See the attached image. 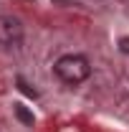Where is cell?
<instances>
[{"label": "cell", "mask_w": 129, "mask_h": 132, "mask_svg": "<svg viewBox=\"0 0 129 132\" xmlns=\"http://www.w3.org/2000/svg\"><path fill=\"white\" fill-rule=\"evenodd\" d=\"M18 86H20V92H25L28 97H35V89H31V86L23 81V79H18Z\"/></svg>", "instance_id": "277c9868"}, {"label": "cell", "mask_w": 129, "mask_h": 132, "mask_svg": "<svg viewBox=\"0 0 129 132\" xmlns=\"http://www.w3.org/2000/svg\"><path fill=\"white\" fill-rule=\"evenodd\" d=\"M23 38V23L13 15H0V46H15Z\"/></svg>", "instance_id": "7a4b0ae2"}, {"label": "cell", "mask_w": 129, "mask_h": 132, "mask_svg": "<svg viewBox=\"0 0 129 132\" xmlns=\"http://www.w3.org/2000/svg\"><path fill=\"white\" fill-rule=\"evenodd\" d=\"M53 71H56V76H58L63 84L76 86V84H81V81L89 79L91 66H89V59H86V56L68 53V56H61V59L53 64Z\"/></svg>", "instance_id": "6da1fadb"}, {"label": "cell", "mask_w": 129, "mask_h": 132, "mask_svg": "<svg viewBox=\"0 0 129 132\" xmlns=\"http://www.w3.org/2000/svg\"><path fill=\"white\" fill-rule=\"evenodd\" d=\"M119 51L122 53H129V38H119Z\"/></svg>", "instance_id": "5b68a950"}, {"label": "cell", "mask_w": 129, "mask_h": 132, "mask_svg": "<svg viewBox=\"0 0 129 132\" xmlns=\"http://www.w3.org/2000/svg\"><path fill=\"white\" fill-rule=\"evenodd\" d=\"M13 109H15V117L23 125H33V114L25 109V104H13Z\"/></svg>", "instance_id": "3957f363"}]
</instances>
